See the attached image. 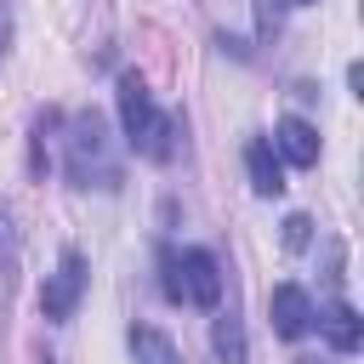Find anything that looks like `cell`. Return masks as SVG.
Segmentation results:
<instances>
[{
  "label": "cell",
  "instance_id": "obj_5",
  "mask_svg": "<svg viewBox=\"0 0 364 364\" xmlns=\"http://www.w3.org/2000/svg\"><path fill=\"white\" fill-rule=\"evenodd\" d=\"M267 318H273V336L301 341V336L318 324V307H313V296H307L301 284H273V290H267Z\"/></svg>",
  "mask_w": 364,
  "mask_h": 364
},
{
  "label": "cell",
  "instance_id": "obj_13",
  "mask_svg": "<svg viewBox=\"0 0 364 364\" xmlns=\"http://www.w3.org/2000/svg\"><path fill=\"white\" fill-rule=\"evenodd\" d=\"M11 51V0H0V57Z\"/></svg>",
  "mask_w": 364,
  "mask_h": 364
},
{
  "label": "cell",
  "instance_id": "obj_4",
  "mask_svg": "<svg viewBox=\"0 0 364 364\" xmlns=\"http://www.w3.org/2000/svg\"><path fill=\"white\" fill-rule=\"evenodd\" d=\"M85 279H91V267H85V256L68 245V250L57 256V273H46V284H40V313H46V324H68V318H74V307H80V296H85Z\"/></svg>",
  "mask_w": 364,
  "mask_h": 364
},
{
  "label": "cell",
  "instance_id": "obj_6",
  "mask_svg": "<svg viewBox=\"0 0 364 364\" xmlns=\"http://www.w3.org/2000/svg\"><path fill=\"white\" fill-rule=\"evenodd\" d=\"M273 154L307 171V165H318V131H313L301 114H284V119L273 125Z\"/></svg>",
  "mask_w": 364,
  "mask_h": 364
},
{
  "label": "cell",
  "instance_id": "obj_11",
  "mask_svg": "<svg viewBox=\"0 0 364 364\" xmlns=\"http://www.w3.org/2000/svg\"><path fill=\"white\" fill-rule=\"evenodd\" d=\"M313 245V216H284V250H307Z\"/></svg>",
  "mask_w": 364,
  "mask_h": 364
},
{
  "label": "cell",
  "instance_id": "obj_8",
  "mask_svg": "<svg viewBox=\"0 0 364 364\" xmlns=\"http://www.w3.org/2000/svg\"><path fill=\"white\" fill-rule=\"evenodd\" d=\"M318 330H324L330 353H358V341H364V318H358L353 301H330L324 318H318Z\"/></svg>",
  "mask_w": 364,
  "mask_h": 364
},
{
  "label": "cell",
  "instance_id": "obj_12",
  "mask_svg": "<svg viewBox=\"0 0 364 364\" xmlns=\"http://www.w3.org/2000/svg\"><path fill=\"white\" fill-rule=\"evenodd\" d=\"M279 23H284V0H256V34H262V40H273V34H279Z\"/></svg>",
  "mask_w": 364,
  "mask_h": 364
},
{
  "label": "cell",
  "instance_id": "obj_1",
  "mask_svg": "<svg viewBox=\"0 0 364 364\" xmlns=\"http://www.w3.org/2000/svg\"><path fill=\"white\" fill-rule=\"evenodd\" d=\"M119 125H125L131 154H142V159H154V165H165V159L176 154V119L154 108V91H148V80H142L136 68L119 74Z\"/></svg>",
  "mask_w": 364,
  "mask_h": 364
},
{
  "label": "cell",
  "instance_id": "obj_15",
  "mask_svg": "<svg viewBox=\"0 0 364 364\" xmlns=\"http://www.w3.org/2000/svg\"><path fill=\"white\" fill-rule=\"evenodd\" d=\"M284 6H313V0H284Z\"/></svg>",
  "mask_w": 364,
  "mask_h": 364
},
{
  "label": "cell",
  "instance_id": "obj_2",
  "mask_svg": "<svg viewBox=\"0 0 364 364\" xmlns=\"http://www.w3.org/2000/svg\"><path fill=\"white\" fill-rule=\"evenodd\" d=\"M68 154H63V171H68V188H102V193H114L119 188V159H114V148H108V125H102V114H91V108H80L74 119H68Z\"/></svg>",
  "mask_w": 364,
  "mask_h": 364
},
{
  "label": "cell",
  "instance_id": "obj_10",
  "mask_svg": "<svg viewBox=\"0 0 364 364\" xmlns=\"http://www.w3.org/2000/svg\"><path fill=\"white\" fill-rule=\"evenodd\" d=\"M210 353H216L222 364H245V358H250L245 324H239L233 313H216V318H210Z\"/></svg>",
  "mask_w": 364,
  "mask_h": 364
},
{
  "label": "cell",
  "instance_id": "obj_16",
  "mask_svg": "<svg viewBox=\"0 0 364 364\" xmlns=\"http://www.w3.org/2000/svg\"><path fill=\"white\" fill-rule=\"evenodd\" d=\"M296 364H318V358H296Z\"/></svg>",
  "mask_w": 364,
  "mask_h": 364
},
{
  "label": "cell",
  "instance_id": "obj_3",
  "mask_svg": "<svg viewBox=\"0 0 364 364\" xmlns=\"http://www.w3.org/2000/svg\"><path fill=\"white\" fill-rule=\"evenodd\" d=\"M159 284H165V296L171 301H182V307H216L222 301V262L205 250V245H188V250H159Z\"/></svg>",
  "mask_w": 364,
  "mask_h": 364
},
{
  "label": "cell",
  "instance_id": "obj_9",
  "mask_svg": "<svg viewBox=\"0 0 364 364\" xmlns=\"http://www.w3.org/2000/svg\"><path fill=\"white\" fill-rule=\"evenodd\" d=\"M131 358L136 364H182V353H176V341L165 336V330H154V324H131Z\"/></svg>",
  "mask_w": 364,
  "mask_h": 364
},
{
  "label": "cell",
  "instance_id": "obj_14",
  "mask_svg": "<svg viewBox=\"0 0 364 364\" xmlns=\"http://www.w3.org/2000/svg\"><path fill=\"white\" fill-rule=\"evenodd\" d=\"M40 364H57V358H51V353H40Z\"/></svg>",
  "mask_w": 364,
  "mask_h": 364
},
{
  "label": "cell",
  "instance_id": "obj_7",
  "mask_svg": "<svg viewBox=\"0 0 364 364\" xmlns=\"http://www.w3.org/2000/svg\"><path fill=\"white\" fill-rule=\"evenodd\" d=\"M245 176H250V188H256L262 199H279V193H284V159L273 154L267 136H250V142H245Z\"/></svg>",
  "mask_w": 364,
  "mask_h": 364
}]
</instances>
